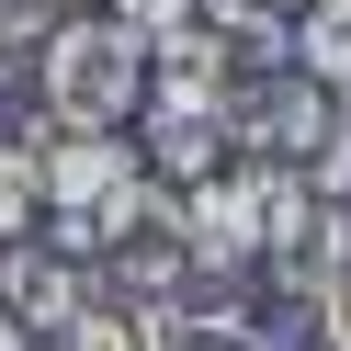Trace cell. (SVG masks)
Masks as SVG:
<instances>
[{
  "label": "cell",
  "instance_id": "9c48e42d",
  "mask_svg": "<svg viewBox=\"0 0 351 351\" xmlns=\"http://www.w3.org/2000/svg\"><path fill=\"white\" fill-rule=\"evenodd\" d=\"M295 69L340 91V80H351V12H328V0L306 12V23H295Z\"/></svg>",
  "mask_w": 351,
  "mask_h": 351
},
{
  "label": "cell",
  "instance_id": "30bf717a",
  "mask_svg": "<svg viewBox=\"0 0 351 351\" xmlns=\"http://www.w3.org/2000/svg\"><path fill=\"white\" fill-rule=\"evenodd\" d=\"M204 12H215L227 34H295L306 12H317V0H204Z\"/></svg>",
  "mask_w": 351,
  "mask_h": 351
},
{
  "label": "cell",
  "instance_id": "3957f363",
  "mask_svg": "<svg viewBox=\"0 0 351 351\" xmlns=\"http://www.w3.org/2000/svg\"><path fill=\"white\" fill-rule=\"evenodd\" d=\"M182 250H193V272H250L261 261V159L182 182Z\"/></svg>",
  "mask_w": 351,
  "mask_h": 351
},
{
  "label": "cell",
  "instance_id": "4fadbf2b",
  "mask_svg": "<svg viewBox=\"0 0 351 351\" xmlns=\"http://www.w3.org/2000/svg\"><path fill=\"white\" fill-rule=\"evenodd\" d=\"M57 12H91V0H57Z\"/></svg>",
  "mask_w": 351,
  "mask_h": 351
},
{
  "label": "cell",
  "instance_id": "8fae6325",
  "mask_svg": "<svg viewBox=\"0 0 351 351\" xmlns=\"http://www.w3.org/2000/svg\"><path fill=\"white\" fill-rule=\"evenodd\" d=\"M102 12H114L125 34H147V46H159V34H182L193 12H204V0H102Z\"/></svg>",
  "mask_w": 351,
  "mask_h": 351
},
{
  "label": "cell",
  "instance_id": "7c38bea8",
  "mask_svg": "<svg viewBox=\"0 0 351 351\" xmlns=\"http://www.w3.org/2000/svg\"><path fill=\"white\" fill-rule=\"evenodd\" d=\"M317 328H328V351H351V261L317 283Z\"/></svg>",
  "mask_w": 351,
  "mask_h": 351
},
{
  "label": "cell",
  "instance_id": "ba28073f",
  "mask_svg": "<svg viewBox=\"0 0 351 351\" xmlns=\"http://www.w3.org/2000/svg\"><path fill=\"white\" fill-rule=\"evenodd\" d=\"M46 227V182H34V147L23 136H0V250L12 238H34Z\"/></svg>",
  "mask_w": 351,
  "mask_h": 351
},
{
  "label": "cell",
  "instance_id": "6da1fadb",
  "mask_svg": "<svg viewBox=\"0 0 351 351\" xmlns=\"http://www.w3.org/2000/svg\"><path fill=\"white\" fill-rule=\"evenodd\" d=\"M34 91H46V125H125L147 102V34H125L114 12H57L46 57H34Z\"/></svg>",
  "mask_w": 351,
  "mask_h": 351
},
{
  "label": "cell",
  "instance_id": "277c9868",
  "mask_svg": "<svg viewBox=\"0 0 351 351\" xmlns=\"http://www.w3.org/2000/svg\"><path fill=\"white\" fill-rule=\"evenodd\" d=\"M80 295H91V261L46 250V238H12V250H0V306H12L34 340H57V328L80 317Z\"/></svg>",
  "mask_w": 351,
  "mask_h": 351
},
{
  "label": "cell",
  "instance_id": "5b68a950",
  "mask_svg": "<svg viewBox=\"0 0 351 351\" xmlns=\"http://www.w3.org/2000/svg\"><path fill=\"white\" fill-rule=\"evenodd\" d=\"M125 170H136V147H125L114 125H57V136H34V182H46V204H102Z\"/></svg>",
  "mask_w": 351,
  "mask_h": 351
},
{
  "label": "cell",
  "instance_id": "7a4b0ae2",
  "mask_svg": "<svg viewBox=\"0 0 351 351\" xmlns=\"http://www.w3.org/2000/svg\"><path fill=\"white\" fill-rule=\"evenodd\" d=\"M261 261L283 272V295H317L351 261V204L340 193H306L283 159H261Z\"/></svg>",
  "mask_w": 351,
  "mask_h": 351
},
{
  "label": "cell",
  "instance_id": "8992f818",
  "mask_svg": "<svg viewBox=\"0 0 351 351\" xmlns=\"http://www.w3.org/2000/svg\"><path fill=\"white\" fill-rule=\"evenodd\" d=\"M46 351H170V306H147V295H114V283H91V295H80V317L57 328Z\"/></svg>",
  "mask_w": 351,
  "mask_h": 351
},
{
  "label": "cell",
  "instance_id": "52a82bcc",
  "mask_svg": "<svg viewBox=\"0 0 351 351\" xmlns=\"http://www.w3.org/2000/svg\"><path fill=\"white\" fill-rule=\"evenodd\" d=\"M147 170H159V182L227 170V125H215V114H147Z\"/></svg>",
  "mask_w": 351,
  "mask_h": 351
}]
</instances>
